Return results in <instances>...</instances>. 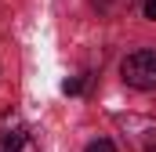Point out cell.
<instances>
[{"mask_svg": "<svg viewBox=\"0 0 156 152\" xmlns=\"http://www.w3.org/2000/svg\"><path fill=\"white\" fill-rule=\"evenodd\" d=\"M142 11H145V18H156V0H145Z\"/></svg>", "mask_w": 156, "mask_h": 152, "instance_id": "52a82bcc", "label": "cell"}, {"mask_svg": "<svg viewBox=\"0 0 156 152\" xmlns=\"http://www.w3.org/2000/svg\"><path fill=\"white\" fill-rule=\"evenodd\" d=\"M123 83L134 91H153L156 87V51H131L120 65Z\"/></svg>", "mask_w": 156, "mask_h": 152, "instance_id": "6da1fadb", "label": "cell"}, {"mask_svg": "<svg viewBox=\"0 0 156 152\" xmlns=\"http://www.w3.org/2000/svg\"><path fill=\"white\" fill-rule=\"evenodd\" d=\"M83 152H116V145H113L109 138H98V141H91Z\"/></svg>", "mask_w": 156, "mask_h": 152, "instance_id": "5b68a950", "label": "cell"}, {"mask_svg": "<svg viewBox=\"0 0 156 152\" xmlns=\"http://www.w3.org/2000/svg\"><path fill=\"white\" fill-rule=\"evenodd\" d=\"M0 152H40V145L29 130H7L0 134Z\"/></svg>", "mask_w": 156, "mask_h": 152, "instance_id": "3957f363", "label": "cell"}, {"mask_svg": "<svg viewBox=\"0 0 156 152\" xmlns=\"http://www.w3.org/2000/svg\"><path fill=\"white\" fill-rule=\"evenodd\" d=\"M62 91H66V94H80V91H83V76H73V80H66V83H62Z\"/></svg>", "mask_w": 156, "mask_h": 152, "instance_id": "8992f818", "label": "cell"}, {"mask_svg": "<svg viewBox=\"0 0 156 152\" xmlns=\"http://www.w3.org/2000/svg\"><path fill=\"white\" fill-rule=\"evenodd\" d=\"M116 123L123 127V138L134 152H156V119L145 116H116Z\"/></svg>", "mask_w": 156, "mask_h": 152, "instance_id": "7a4b0ae2", "label": "cell"}, {"mask_svg": "<svg viewBox=\"0 0 156 152\" xmlns=\"http://www.w3.org/2000/svg\"><path fill=\"white\" fill-rule=\"evenodd\" d=\"M98 4V11H105V15H120V11H127L134 0H94Z\"/></svg>", "mask_w": 156, "mask_h": 152, "instance_id": "277c9868", "label": "cell"}]
</instances>
